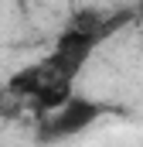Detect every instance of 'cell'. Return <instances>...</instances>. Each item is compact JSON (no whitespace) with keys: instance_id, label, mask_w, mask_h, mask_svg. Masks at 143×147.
Instances as JSON below:
<instances>
[{"instance_id":"obj_1","label":"cell","mask_w":143,"mask_h":147,"mask_svg":"<svg viewBox=\"0 0 143 147\" xmlns=\"http://www.w3.org/2000/svg\"><path fill=\"white\" fill-rule=\"evenodd\" d=\"M102 113H106L102 103L72 92L61 106H55L51 113L41 116L37 137H41V140H68V137H78V134H85V130H89Z\"/></svg>"}]
</instances>
